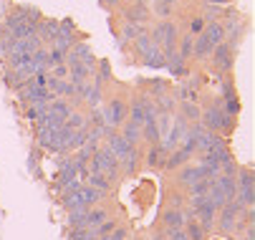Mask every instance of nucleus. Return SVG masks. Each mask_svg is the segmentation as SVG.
I'll list each match as a JSON object with an SVG mask.
<instances>
[{"label":"nucleus","instance_id":"obj_1","mask_svg":"<svg viewBox=\"0 0 255 240\" xmlns=\"http://www.w3.org/2000/svg\"><path fill=\"white\" fill-rule=\"evenodd\" d=\"M235 119L238 117H230L225 109H223V99H212L210 104L202 109V117H200V124L205 131H215V134H223L228 136L235 126Z\"/></svg>","mask_w":255,"mask_h":240},{"label":"nucleus","instance_id":"obj_2","mask_svg":"<svg viewBox=\"0 0 255 240\" xmlns=\"http://www.w3.org/2000/svg\"><path fill=\"white\" fill-rule=\"evenodd\" d=\"M101 114H104L106 126L119 129V126L127 121V114H129V91L117 86L114 94H109V96H106V104H104Z\"/></svg>","mask_w":255,"mask_h":240},{"label":"nucleus","instance_id":"obj_3","mask_svg":"<svg viewBox=\"0 0 255 240\" xmlns=\"http://www.w3.org/2000/svg\"><path fill=\"white\" fill-rule=\"evenodd\" d=\"M149 38H152V46L162 48L164 56L177 51V43H179V25L174 20H154L152 28H149Z\"/></svg>","mask_w":255,"mask_h":240},{"label":"nucleus","instance_id":"obj_4","mask_svg":"<svg viewBox=\"0 0 255 240\" xmlns=\"http://www.w3.org/2000/svg\"><path fill=\"white\" fill-rule=\"evenodd\" d=\"M210 68L217 74V76H228L233 71V66H235V51L228 46V43H220V46H215L212 53H210Z\"/></svg>","mask_w":255,"mask_h":240},{"label":"nucleus","instance_id":"obj_5","mask_svg":"<svg viewBox=\"0 0 255 240\" xmlns=\"http://www.w3.org/2000/svg\"><path fill=\"white\" fill-rule=\"evenodd\" d=\"M122 15H124V20H127V23H136V25H149V23H152L149 5L124 3V5H122Z\"/></svg>","mask_w":255,"mask_h":240},{"label":"nucleus","instance_id":"obj_6","mask_svg":"<svg viewBox=\"0 0 255 240\" xmlns=\"http://www.w3.org/2000/svg\"><path fill=\"white\" fill-rule=\"evenodd\" d=\"M205 175H202V167L200 164H185V167H179L177 169V187H182V190H187L190 185H195L197 180H202Z\"/></svg>","mask_w":255,"mask_h":240},{"label":"nucleus","instance_id":"obj_7","mask_svg":"<svg viewBox=\"0 0 255 240\" xmlns=\"http://www.w3.org/2000/svg\"><path fill=\"white\" fill-rule=\"evenodd\" d=\"M164 68L174 76V79H187L190 76V61L187 58H182L177 51H172V53H167V63H164Z\"/></svg>","mask_w":255,"mask_h":240},{"label":"nucleus","instance_id":"obj_8","mask_svg":"<svg viewBox=\"0 0 255 240\" xmlns=\"http://www.w3.org/2000/svg\"><path fill=\"white\" fill-rule=\"evenodd\" d=\"M141 149L139 147H131L129 149V154H124L122 159H119V172L122 175H127V177H131V175H136V169L141 167Z\"/></svg>","mask_w":255,"mask_h":240},{"label":"nucleus","instance_id":"obj_9","mask_svg":"<svg viewBox=\"0 0 255 240\" xmlns=\"http://www.w3.org/2000/svg\"><path fill=\"white\" fill-rule=\"evenodd\" d=\"M109 152H112L117 159H122L124 154H129V149H131V144L124 139V136H122V131L117 129V131H112V134H109L106 136V144H104Z\"/></svg>","mask_w":255,"mask_h":240},{"label":"nucleus","instance_id":"obj_10","mask_svg":"<svg viewBox=\"0 0 255 240\" xmlns=\"http://www.w3.org/2000/svg\"><path fill=\"white\" fill-rule=\"evenodd\" d=\"M104 99H106V86H101L96 81H89V89L84 94V107L86 109H99Z\"/></svg>","mask_w":255,"mask_h":240},{"label":"nucleus","instance_id":"obj_11","mask_svg":"<svg viewBox=\"0 0 255 240\" xmlns=\"http://www.w3.org/2000/svg\"><path fill=\"white\" fill-rule=\"evenodd\" d=\"M174 114H179L187 124H197L200 117H202V107L195 104V101H177V112Z\"/></svg>","mask_w":255,"mask_h":240},{"label":"nucleus","instance_id":"obj_12","mask_svg":"<svg viewBox=\"0 0 255 240\" xmlns=\"http://www.w3.org/2000/svg\"><path fill=\"white\" fill-rule=\"evenodd\" d=\"M190 159H192L190 152H185L182 147H177V149H172V152L167 154V159H164V169H169V172H177V169H179V167H185Z\"/></svg>","mask_w":255,"mask_h":240},{"label":"nucleus","instance_id":"obj_13","mask_svg":"<svg viewBox=\"0 0 255 240\" xmlns=\"http://www.w3.org/2000/svg\"><path fill=\"white\" fill-rule=\"evenodd\" d=\"M205 36H207V41L212 43V46H220V43H225V25L220 23V20H207V25H205Z\"/></svg>","mask_w":255,"mask_h":240},{"label":"nucleus","instance_id":"obj_14","mask_svg":"<svg viewBox=\"0 0 255 240\" xmlns=\"http://www.w3.org/2000/svg\"><path fill=\"white\" fill-rule=\"evenodd\" d=\"M174 10H177V5L172 0H152V5H149L152 18H159V20H169L174 15Z\"/></svg>","mask_w":255,"mask_h":240},{"label":"nucleus","instance_id":"obj_15","mask_svg":"<svg viewBox=\"0 0 255 240\" xmlns=\"http://www.w3.org/2000/svg\"><path fill=\"white\" fill-rule=\"evenodd\" d=\"M212 43L207 41L205 33H200V36H195V43H192V61H207L210 53H212Z\"/></svg>","mask_w":255,"mask_h":240},{"label":"nucleus","instance_id":"obj_16","mask_svg":"<svg viewBox=\"0 0 255 240\" xmlns=\"http://www.w3.org/2000/svg\"><path fill=\"white\" fill-rule=\"evenodd\" d=\"M167 149L162 147V144H149L147 147V167H152V169H157V167H164V159H167Z\"/></svg>","mask_w":255,"mask_h":240},{"label":"nucleus","instance_id":"obj_17","mask_svg":"<svg viewBox=\"0 0 255 240\" xmlns=\"http://www.w3.org/2000/svg\"><path fill=\"white\" fill-rule=\"evenodd\" d=\"M162 225H164L167 230H172V228H185V213L174 210V208H167V210L162 213Z\"/></svg>","mask_w":255,"mask_h":240},{"label":"nucleus","instance_id":"obj_18","mask_svg":"<svg viewBox=\"0 0 255 240\" xmlns=\"http://www.w3.org/2000/svg\"><path fill=\"white\" fill-rule=\"evenodd\" d=\"M119 131H122V136H124L131 147H139V144H141V126H136V124H131V121H124V124L119 126Z\"/></svg>","mask_w":255,"mask_h":240},{"label":"nucleus","instance_id":"obj_19","mask_svg":"<svg viewBox=\"0 0 255 240\" xmlns=\"http://www.w3.org/2000/svg\"><path fill=\"white\" fill-rule=\"evenodd\" d=\"M104 197H106L104 192H99V190H94V187H89V185H81V202H84L86 210H89V208H96V205H101Z\"/></svg>","mask_w":255,"mask_h":240},{"label":"nucleus","instance_id":"obj_20","mask_svg":"<svg viewBox=\"0 0 255 240\" xmlns=\"http://www.w3.org/2000/svg\"><path fill=\"white\" fill-rule=\"evenodd\" d=\"M86 185L89 187H94V190H99V192H109L112 190V182H109V177L104 175V172H89V177H86Z\"/></svg>","mask_w":255,"mask_h":240},{"label":"nucleus","instance_id":"obj_21","mask_svg":"<svg viewBox=\"0 0 255 240\" xmlns=\"http://www.w3.org/2000/svg\"><path fill=\"white\" fill-rule=\"evenodd\" d=\"M141 63H144V66H149V68H164L167 56H164V51H162V48H157V46H154L147 56L141 58Z\"/></svg>","mask_w":255,"mask_h":240},{"label":"nucleus","instance_id":"obj_22","mask_svg":"<svg viewBox=\"0 0 255 240\" xmlns=\"http://www.w3.org/2000/svg\"><path fill=\"white\" fill-rule=\"evenodd\" d=\"M106 218H109V213L101 208V205H96V208H89V210H86V225H89L91 230H96Z\"/></svg>","mask_w":255,"mask_h":240},{"label":"nucleus","instance_id":"obj_23","mask_svg":"<svg viewBox=\"0 0 255 240\" xmlns=\"http://www.w3.org/2000/svg\"><path fill=\"white\" fill-rule=\"evenodd\" d=\"M63 126H68L71 131H76V129H86V114L84 112H79V109H74L68 114V119L63 121Z\"/></svg>","mask_w":255,"mask_h":240},{"label":"nucleus","instance_id":"obj_24","mask_svg":"<svg viewBox=\"0 0 255 240\" xmlns=\"http://www.w3.org/2000/svg\"><path fill=\"white\" fill-rule=\"evenodd\" d=\"M185 233H187V240H207V233H205V228L197 220H187L185 223Z\"/></svg>","mask_w":255,"mask_h":240},{"label":"nucleus","instance_id":"obj_25","mask_svg":"<svg viewBox=\"0 0 255 240\" xmlns=\"http://www.w3.org/2000/svg\"><path fill=\"white\" fill-rule=\"evenodd\" d=\"M68 228H89L86 225V210L84 208L68 210Z\"/></svg>","mask_w":255,"mask_h":240},{"label":"nucleus","instance_id":"obj_26","mask_svg":"<svg viewBox=\"0 0 255 240\" xmlns=\"http://www.w3.org/2000/svg\"><path fill=\"white\" fill-rule=\"evenodd\" d=\"M205 25H207V20L202 18V13H195V15L190 18V30H187V33H192V36H200V33L205 30Z\"/></svg>","mask_w":255,"mask_h":240},{"label":"nucleus","instance_id":"obj_27","mask_svg":"<svg viewBox=\"0 0 255 240\" xmlns=\"http://www.w3.org/2000/svg\"><path fill=\"white\" fill-rule=\"evenodd\" d=\"M99 5L104 8V10H109V13H117V10H122V5H124V0H99Z\"/></svg>","mask_w":255,"mask_h":240},{"label":"nucleus","instance_id":"obj_28","mask_svg":"<svg viewBox=\"0 0 255 240\" xmlns=\"http://www.w3.org/2000/svg\"><path fill=\"white\" fill-rule=\"evenodd\" d=\"M114 228H117V220H114V218H106V220L96 228V235H109Z\"/></svg>","mask_w":255,"mask_h":240},{"label":"nucleus","instance_id":"obj_29","mask_svg":"<svg viewBox=\"0 0 255 240\" xmlns=\"http://www.w3.org/2000/svg\"><path fill=\"white\" fill-rule=\"evenodd\" d=\"M48 74H51L53 79H68V66H66V63H61V66H53Z\"/></svg>","mask_w":255,"mask_h":240},{"label":"nucleus","instance_id":"obj_30","mask_svg":"<svg viewBox=\"0 0 255 240\" xmlns=\"http://www.w3.org/2000/svg\"><path fill=\"white\" fill-rule=\"evenodd\" d=\"M106 238H109V240H127V230H124V228H119V225H117V228H114V230H112V233H109V235H106Z\"/></svg>","mask_w":255,"mask_h":240},{"label":"nucleus","instance_id":"obj_31","mask_svg":"<svg viewBox=\"0 0 255 240\" xmlns=\"http://www.w3.org/2000/svg\"><path fill=\"white\" fill-rule=\"evenodd\" d=\"M202 5H217V8H230L233 0H200Z\"/></svg>","mask_w":255,"mask_h":240},{"label":"nucleus","instance_id":"obj_32","mask_svg":"<svg viewBox=\"0 0 255 240\" xmlns=\"http://www.w3.org/2000/svg\"><path fill=\"white\" fill-rule=\"evenodd\" d=\"M245 240H255V223H250L245 228Z\"/></svg>","mask_w":255,"mask_h":240},{"label":"nucleus","instance_id":"obj_33","mask_svg":"<svg viewBox=\"0 0 255 240\" xmlns=\"http://www.w3.org/2000/svg\"><path fill=\"white\" fill-rule=\"evenodd\" d=\"M152 240H167V235H164V233H157V235H154Z\"/></svg>","mask_w":255,"mask_h":240},{"label":"nucleus","instance_id":"obj_34","mask_svg":"<svg viewBox=\"0 0 255 240\" xmlns=\"http://www.w3.org/2000/svg\"><path fill=\"white\" fill-rule=\"evenodd\" d=\"M84 240H99V235H96V230H94V233H91L89 238H84Z\"/></svg>","mask_w":255,"mask_h":240}]
</instances>
